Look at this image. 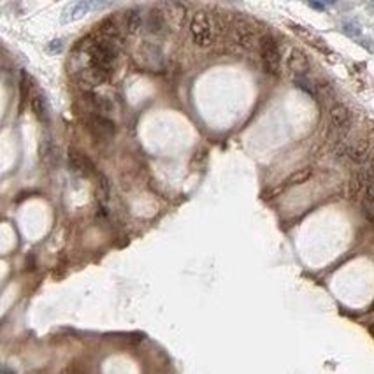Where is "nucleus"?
<instances>
[{
    "mask_svg": "<svg viewBox=\"0 0 374 374\" xmlns=\"http://www.w3.org/2000/svg\"><path fill=\"white\" fill-rule=\"evenodd\" d=\"M137 62L139 65L146 70H162L163 69V64H165V58H163V53L162 49L157 46V44H153V42H144L143 46H139L137 49Z\"/></svg>",
    "mask_w": 374,
    "mask_h": 374,
    "instance_id": "nucleus-5",
    "label": "nucleus"
},
{
    "mask_svg": "<svg viewBox=\"0 0 374 374\" xmlns=\"http://www.w3.org/2000/svg\"><path fill=\"white\" fill-rule=\"evenodd\" d=\"M109 195H111V186H109V181L104 174H98V183L97 188H95V197H97L98 204L100 206H106L107 200H109Z\"/></svg>",
    "mask_w": 374,
    "mask_h": 374,
    "instance_id": "nucleus-15",
    "label": "nucleus"
},
{
    "mask_svg": "<svg viewBox=\"0 0 374 374\" xmlns=\"http://www.w3.org/2000/svg\"><path fill=\"white\" fill-rule=\"evenodd\" d=\"M88 97V102H90V106L93 107V113H100V114H107V113H113L114 109V104L111 102V98L106 97V95H100L97 92H90L86 93Z\"/></svg>",
    "mask_w": 374,
    "mask_h": 374,
    "instance_id": "nucleus-11",
    "label": "nucleus"
},
{
    "mask_svg": "<svg viewBox=\"0 0 374 374\" xmlns=\"http://www.w3.org/2000/svg\"><path fill=\"white\" fill-rule=\"evenodd\" d=\"M232 35H234V42H236L237 46L243 48V49H251V48L257 44V41H259L257 35H255V32L251 30V27H248V25L244 23L236 25Z\"/></svg>",
    "mask_w": 374,
    "mask_h": 374,
    "instance_id": "nucleus-8",
    "label": "nucleus"
},
{
    "mask_svg": "<svg viewBox=\"0 0 374 374\" xmlns=\"http://www.w3.org/2000/svg\"><path fill=\"white\" fill-rule=\"evenodd\" d=\"M190 37L200 48L209 46L214 39V21L206 11H197L190 21Z\"/></svg>",
    "mask_w": 374,
    "mask_h": 374,
    "instance_id": "nucleus-2",
    "label": "nucleus"
},
{
    "mask_svg": "<svg viewBox=\"0 0 374 374\" xmlns=\"http://www.w3.org/2000/svg\"><path fill=\"white\" fill-rule=\"evenodd\" d=\"M30 106H32L33 114L37 116V120L41 121V123H44V125L49 123V106H48V100L44 95H41V93L32 95V98H30Z\"/></svg>",
    "mask_w": 374,
    "mask_h": 374,
    "instance_id": "nucleus-12",
    "label": "nucleus"
},
{
    "mask_svg": "<svg viewBox=\"0 0 374 374\" xmlns=\"http://www.w3.org/2000/svg\"><path fill=\"white\" fill-rule=\"evenodd\" d=\"M69 165L76 174L84 176V178H90V176L95 174V165L90 160V157L78 151V149H70L69 151Z\"/></svg>",
    "mask_w": 374,
    "mask_h": 374,
    "instance_id": "nucleus-6",
    "label": "nucleus"
},
{
    "mask_svg": "<svg viewBox=\"0 0 374 374\" xmlns=\"http://www.w3.org/2000/svg\"><path fill=\"white\" fill-rule=\"evenodd\" d=\"M144 27L148 28L149 33L160 35V33H163L167 30V14L158 9L149 11V14L144 19Z\"/></svg>",
    "mask_w": 374,
    "mask_h": 374,
    "instance_id": "nucleus-9",
    "label": "nucleus"
},
{
    "mask_svg": "<svg viewBox=\"0 0 374 374\" xmlns=\"http://www.w3.org/2000/svg\"><path fill=\"white\" fill-rule=\"evenodd\" d=\"M143 23L144 18L141 9L134 7V9H129L125 13V30H127V33H137L143 27Z\"/></svg>",
    "mask_w": 374,
    "mask_h": 374,
    "instance_id": "nucleus-13",
    "label": "nucleus"
},
{
    "mask_svg": "<svg viewBox=\"0 0 374 374\" xmlns=\"http://www.w3.org/2000/svg\"><path fill=\"white\" fill-rule=\"evenodd\" d=\"M309 58L306 56V53H302L300 49H293L290 53V58H288V69L297 76V78H302V76L308 74L309 70Z\"/></svg>",
    "mask_w": 374,
    "mask_h": 374,
    "instance_id": "nucleus-10",
    "label": "nucleus"
},
{
    "mask_svg": "<svg viewBox=\"0 0 374 374\" xmlns=\"http://www.w3.org/2000/svg\"><path fill=\"white\" fill-rule=\"evenodd\" d=\"M86 125L90 134L97 141H109L116 134V123L100 113H90L86 116Z\"/></svg>",
    "mask_w": 374,
    "mask_h": 374,
    "instance_id": "nucleus-4",
    "label": "nucleus"
},
{
    "mask_svg": "<svg viewBox=\"0 0 374 374\" xmlns=\"http://www.w3.org/2000/svg\"><path fill=\"white\" fill-rule=\"evenodd\" d=\"M311 169H300V171H297L295 174H292L290 178H288V185H300V183H304V181H308L311 178Z\"/></svg>",
    "mask_w": 374,
    "mask_h": 374,
    "instance_id": "nucleus-16",
    "label": "nucleus"
},
{
    "mask_svg": "<svg viewBox=\"0 0 374 374\" xmlns=\"http://www.w3.org/2000/svg\"><path fill=\"white\" fill-rule=\"evenodd\" d=\"M348 158L353 160L355 163H364L369 158V144L365 141H358V143L348 146Z\"/></svg>",
    "mask_w": 374,
    "mask_h": 374,
    "instance_id": "nucleus-14",
    "label": "nucleus"
},
{
    "mask_svg": "<svg viewBox=\"0 0 374 374\" xmlns=\"http://www.w3.org/2000/svg\"><path fill=\"white\" fill-rule=\"evenodd\" d=\"M120 42L104 37L97 32V35L86 39V53H88V78L90 86L104 83L111 79L114 74L118 60H120Z\"/></svg>",
    "mask_w": 374,
    "mask_h": 374,
    "instance_id": "nucleus-1",
    "label": "nucleus"
},
{
    "mask_svg": "<svg viewBox=\"0 0 374 374\" xmlns=\"http://www.w3.org/2000/svg\"><path fill=\"white\" fill-rule=\"evenodd\" d=\"M260 55H262V65L265 74L277 76L281 70V51H279V42L274 35L267 33L260 37L259 41Z\"/></svg>",
    "mask_w": 374,
    "mask_h": 374,
    "instance_id": "nucleus-3",
    "label": "nucleus"
},
{
    "mask_svg": "<svg viewBox=\"0 0 374 374\" xmlns=\"http://www.w3.org/2000/svg\"><path fill=\"white\" fill-rule=\"evenodd\" d=\"M328 121H330V129L337 130V132H346L351 125L350 109L342 104H336L328 111Z\"/></svg>",
    "mask_w": 374,
    "mask_h": 374,
    "instance_id": "nucleus-7",
    "label": "nucleus"
}]
</instances>
